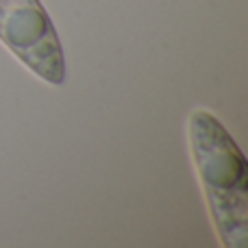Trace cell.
<instances>
[{
    "label": "cell",
    "mask_w": 248,
    "mask_h": 248,
    "mask_svg": "<svg viewBox=\"0 0 248 248\" xmlns=\"http://www.w3.org/2000/svg\"><path fill=\"white\" fill-rule=\"evenodd\" d=\"M189 150L218 237L227 248L248 242V163L218 118L194 111L187 120Z\"/></svg>",
    "instance_id": "6da1fadb"
},
{
    "label": "cell",
    "mask_w": 248,
    "mask_h": 248,
    "mask_svg": "<svg viewBox=\"0 0 248 248\" xmlns=\"http://www.w3.org/2000/svg\"><path fill=\"white\" fill-rule=\"evenodd\" d=\"M0 44L35 77L50 85H63L61 42L39 0H0Z\"/></svg>",
    "instance_id": "7a4b0ae2"
}]
</instances>
